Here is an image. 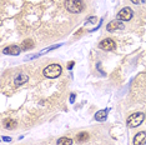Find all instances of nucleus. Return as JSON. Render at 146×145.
Here are the masks:
<instances>
[{"label": "nucleus", "instance_id": "obj_13", "mask_svg": "<svg viewBox=\"0 0 146 145\" xmlns=\"http://www.w3.org/2000/svg\"><path fill=\"white\" fill-rule=\"evenodd\" d=\"M16 125H18V124H16V121L13 120V119L5 120V128H6V129H15Z\"/></svg>", "mask_w": 146, "mask_h": 145}, {"label": "nucleus", "instance_id": "obj_3", "mask_svg": "<svg viewBox=\"0 0 146 145\" xmlns=\"http://www.w3.org/2000/svg\"><path fill=\"white\" fill-rule=\"evenodd\" d=\"M144 119H145L144 113H134L132 115H130V116L127 118L126 124H127L129 128H136V126H139V125L142 124Z\"/></svg>", "mask_w": 146, "mask_h": 145}, {"label": "nucleus", "instance_id": "obj_1", "mask_svg": "<svg viewBox=\"0 0 146 145\" xmlns=\"http://www.w3.org/2000/svg\"><path fill=\"white\" fill-rule=\"evenodd\" d=\"M65 8L69 13H72V14H79L84 10L85 5L82 0H65Z\"/></svg>", "mask_w": 146, "mask_h": 145}, {"label": "nucleus", "instance_id": "obj_6", "mask_svg": "<svg viewBox=\"0 0 146 145\" xmlns=\"http://www.w3.org/2000/svg\"><path fill=\"white\" fill-rule=\"evenodd\" d=\"M146 144V131H140L134 136V145H145Z\"/></svg>", "mask_w": 146, "mask_h": 145}, {"label": "nucleus", "instance_id": "obj_5", "mask_svg": "<svg viewBox=\"0 0 146 145\" xmlns=\"http://www.w3.org/2000/svg\"><path fill=\"white\" fill-rule=\"evenodd\" d=\"M99 48L102 49V50H105V51H111V50H115L116 44H115V41L112 40V39L106 38V39H104V40L100 41Z\"/></svg>", "mask_w": 146, "mask_h": 145}, {"label": "nucleus", "instance_id": "obj_19", "mask_svg": "<svg viewBox=\"0 0 146 145\" xmlns=\"http://www.w3.org/2000/svg\"><path fill=\"white\" fill-rule=\"evenodd\" d=\"M59 47H60V45H54V47H50V48H49V49H46V50H52V49H56V48H59Z\"/></svg>", "mask_w": 146, "mask_h": 145}, {"label": "nucleus", "instance_id": "obj_4", "mask_svg": "<svg viewBox=\"0 0 146 145\" xmlns=\"http://www.w3.org/2000/svg\"><path fill=\"white\" fill-rule=\"evenodd\" d=\"M134 16V11L131 8H122L120 11L117 13V20L121 21H129Z\"/></svg>", "mask_w": 146, "mask_h": 145}, {"label": "nucleus", "instance_id": "obj_10", "mask_svg": "<svg viewBox=\"0 0 146 145\" xmlns=\"http://www.w3.org/2000/svg\"><path fill=\"white\" fill-rule=\"evenodd\" d=\"M28 80H29V76L26 74H19L18 76L15 78L14 83H15V85H23V84H25Z\"/></svg>", "mask_w": 146, "mask_h": 145}, {"label": "nucleus", "instance_id": "obj_15", "mask_svg": "<svg viewBox=\"0 0 146 145\" xmlns=\"http://www.w3.org/2000/svg\"><path fill=\"white\" fill-rule=\"evenodd\" d=\"M130 1L132 3V4H135V5H140V4H144L146 0H130Z\"/></svg>", "mask_w": 146, "mask_h": 145}, {"label": "nucleus", "instance_id": "obj_2", "mask_svg": "<svg viewBox=\"0 0 146 145\" xmlns=\"http://www.w3.org/2000/svg\"><path fill=\"white\" fill-rule=\"evenodd\" d=\"M62 72V68L61 65L59 64H51V65H48L44 70H42V74H44L45 78H49V79H55L58 76H60Z\"/></svg>", "mask_w": 146, "mask_h": 145}, {"label": "nucleus", "instance_id": "obj_17", "mask_svg": "<svg viewBox=\"0 0 146 145\" xmlns=\"http://www.w3.org/2000/svg\"><path fill=\"white\" fill-rule=\"evenodd\" d=\"M72 68H74V61H70V64H68V69L69 70H71Z\"/></svg>", "mask_w": 146, "mask_h": 145}, {"label": "nucleus", "instance_id": "obj_12", "mask_svg": "<svg viewBox=\"0 0 146 145\" xmlns=\"http://www.w3.org/2000/svg\"><path fill=\"white\" fill-rule=\"evenodd\" d=\"M71 144H72V140L70 139V138L62 136L58 140V145H71Z\"/></svg>", "mask_w": 146, "mask_h": 145}, {"label": "nucleus", "instance_id": "obj_7", "mask_svg": "<svg viewBox=\"0 0 146 145\" xmlns=\"http://www.w3.org/2000/svg\"><path fill=\"white\" fill-rule=\"evenodd\" d=\"M117 29H124V24L120 23V20H112L106 25V30L108 31H114Z\"/></svg>", "mask_w": 146, "mask_h": 145}, {"label": "nucleus", "instance_id": "obj_18", "mask_svg": "<svg viewBox=\"0 0 146 145\" xmlns=\"http://www.w3.org/2000/svg\"><path fill=\"white\" fill-rule=\"evenodd\" d=\"M1 139L4 140V141H11V138L10 136H3Z\"/></svg>", "mask_w": 146, "mask_h": 145}, {"label": "nucleus", "instance_id": "obj_16", "mask_svg": "<svg viewBox=\"0 0 146 145\" xmlns=\"http://www.w3.org/2000/svg\"><path fill=\"white\" fill-rule=\"evenodd\" d=\"M75 98H76V95L74 94V93H72L71 95H70V103L72 104V103H74V101H75Z\"/></svg>", "mask_w": 146, "mask_h": 145}, {"label": "nucleus", "instance_id": "obj_9", "mask_svg": "<svg viewBox=\"0 0 146 145\" xmlns=\"http://www.w3.org/2000/svg\"><path fill=\"white\" fill-rule=\"evenodd\" d=\"M108 113H109L108 109H105V110H99L98 113L95 114V120H98V121H105L106 118H108Z\"/></svg>", "mask_w": 146, "mask_h": 145}, {"label": "nucleus", "instance_id": "obj_11", "mask_svg": "<svg viewBox=\"0 0 146 145\" xmlns=\"http://www.w3.org/2000/svg\"><path fill=\"white\" fill-rule=\"evenodd\" d=\"M89 139V133H86V131H82V133H79L76 135V141L78 143H84Z\"/></svg>", "mask_w": 146, "mask_h": 145}, {"label": "nucleus", "instance_id": "obj_20", "mask_svg": "<svg viewBox=\"0 0 146 145\" xmlns=\"http://www.w3.org/2000/svg\"><path fill=\"white\" fill-rule=\"evenodd\" d=\"M145 118H146V115H145Z\"/></svg>", "mask_w": 146, "mask_h": 145}, {"label": "nucleus", "instance_id": "obj_8", "mask_svg": "<svg viewBox=\"0 0 146 145\" xmlns=\"http://www.w3.org/2000/svg\"><path fill=\"white\" fill-rule=\"evenodd\" d=\"M21 51V49L18 47V45H10V47H6L3 53L6 55H19Z\"/></svg>", "mask_w": 146, "mask_h": 145}, {"label": "nucleus", "instance_id": "obj_14", "mask_svg": "<svg viewBox=\"0 0 146 145\" xmlns=\"http://www.w3.org/2000/svg\"><path fill=\"white\" fill-rule=\"evenodd\" d=\"M33 47H34V44H33L31 40H25L23 43V49H24V50H29V49H31Z\"/></svg>", "mask_w": 146, "mask_h": 145}]
</instances>
